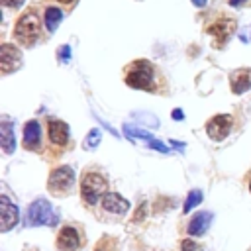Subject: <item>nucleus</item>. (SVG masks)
<instances>
[{
	"label": "nucleus",
	"instance_id": "1",
	"mask_svg": "<svg viewBox=\"0 0 251 251\" xmlns=\"http://www.w3.org/2000/svg\"><path fill=\"white\" fill-rule=\"evenodd\" d=\"M153 76H155V69L149 61L139 59L133 61L126 73V82L131 88H141V90H151L153 88Z\"/></svg>",
	"mask_w": 251,
	"mask_h": 251
},
{
	"label": "nucleus",
	"instance_id": "2",
	"mask_svg": "<svg viewBox=\"0 0 251 251\" xmlns=\"http://www.w3.org/2000/svg\"><path fill=\"white\" fill-rule=\"evenodd\" d=\"M14 37L24 47H31L37 41V37H39V20H37L35 12H25V14L20 16V20L16 22V27H14Z\"/></svg>",
	"mask_w": 251,
	"mask_h": 251
},
{
	"label": "nucleus",
	"instance_id": "3",
	"mask_svg": "<svg viewBox=\"0 0 251 251\" xmlns=\"http://www.w3.org/2000/svg\"><path fill=\"white\" fill-rule=\"evenodd\" d=\"M106 188H108V180L100 173L88 171L80 182V196L88 206H92L106 194Z\"/></svg>",
	"mask_w": 251,
	"mask_h": 251
},
{
	"label": "nucleus",
	"instance_id": "4",
	"mask_svg": "<svg viewBox=\"0 0 251 251\" xmlns=\"http://www.w3.org/2000/svg\"><path fill=\"white\" fill-rule=\"evenodd\" d=\"M59 222L57 210L43 198H37L27 208V226H55Z\"/></svg>",
	"mask_w": 251,
	"mask_h": 251
},
{
	"label": "nucleus",
	"instance_id": "5",
	"mask_svg": "<svg viewBox=\"0 0 251 251\" xmlns=\"http://www.w3.org/2000/svg\"><path fill=\"white\" fill-rule=\"evenodd\" d=\"M73 184H75V171L71 167L53 169L49 175V180H47V186H49L51 194H55V196L67 194Z\"/></svg>",
	"mask_w": 251,
	"mask_h": 251
},
{
	"label": "nucleus",
	"instance_id": "6",
	"mask_svg": "<svg viewBox=\"0 0 251 251\" xmlns=\"http://www.w3.org/2000/svg\"><path fill=\"white\" fill-rule=\"evenodd\" d=\"M231 126H233V118L229 114H218L214 118L208 120L206 124V133L210 139L214 141H222L227 137V133L231 131Z\"/></svg>",
	"mask_w": 251,
	"mask_h": 251
},
{
	"label": "nucleus",
	"instance_id": "7",
	"mask_svg": "<svg viewBox=\"0 0 251 251\" xmlns=\"http://www.w3.org/2000/svg\"><path fill=\"white\" fill-rule=\"evenodd\" d=\"M20 63H22V53H20V49H16V47L10 45V43H4V45L0 47V67H2V73L8 75V73L16 71V69L20 67Z\"/></svg>",
	"mask_w": 251,
	"mask_h": 251
},
{
	"label": "nucleus",
	"instance_id": "8",
	"mask_svg": "<svg viewBox=\"0 0 251 251\" xmlns=\"http://www.w3.org/2000/svg\"><path fill=\"white\" fill-rule=\"evenodd\" d=\"M18 220H20L18 208L6 196H0V231L12 229L18 224Z\"/></svg>",
	"mask_w": 251,
	"mask_h": 251
},
{
	"label": "nucleus",
	"instance_id": "9",
	"mask_svg": "<svg viewBox=\"0 0 251 251\" xmlns=\"http://www.w3.org/2000/svg\"><path fill=\"white\" fill-rule=\"evenodd\" d=\"M100 204H102V208H104L106 212L116 214V216H124V214L129 210V202H127L122 194H118V192H106V194L102 196Z\"/></svg>",
	"mask_w": 251,
	"mask_h": 251
},
{
	"label": "nucleus",
	"instance_id": "10",
	"mask_svg": "<svg viewBox=\"0 0 251 251\" xmlns=\"http://www.w3.org/2000/svg\"><path fill=\"white\" fill-rule=\"evenodd\" d=\"M82 245V239L78 235V231L73 226H65L59 235H57V247L61 251H76Z\"/></svg>",
	"mask_w": 251,
	"mask_h": 251
},
{
	"label": "nucleus",
	"instance_id": "11",
	"mask_svg": "<svg viewBox=\"0 0 251 251\" xmlns=\"http://www.w3.org/2000/svg\"><path fill=\"white\" fill-rule=\"evenodd\" d=\"M233 29H235V22L231 20V18H222V20H218V22H214L206 31L210 33V35H214L216 39H220V41H226L231 33H233Z\"/></svg>",
	"mask_w": 251,
	"mask_h": 251
},
{
	"label": "nucleus",
	"instance_id": "12",
	"mask_svg": "<svg viewBox=\"0 0 251 251\" xmlns=\"http://www.w3.org/2000/svg\"><path fill=\"white\" fill-rule=\"evenodd\" d=\"M39 141H41V126L35 120H31L24 126V147L35 151L39 147Z\"/></svg>",
	"mask_w": 251,
	"mask_h": 251
},
{
	"label": "nucleus",
	"instance_id": "13",
	"mask_svg": "<svg viewBox=\"0 0 251 251\" xmlns=\"http://www.w3.org/2000/svg\"><path fill=\"white\" fill-rule=\"evenodd\" d=\"M229 84H231V92L233 94L245 92L247 88H251V71L249 69H239V71L231 73Z\"/></svg>",
	"mask_w": 251,
	"mask_h": 251
},
{
	"label": "nucleus",
	"instance_id": "14",
	"mask_svg": "<svg viewBox=\"0 0 251 251\" xmlns=\"http://www.w3.org/2000/svg\"><path fill=\"white\" fill-rule=\"evenodd\" d=\"M49 139L55 145H67L69 141V126L61 120H51L49 122Z\"/></svg>",
	"mask_w": 251,
	"mask_h": 251
},
{
	"label": "nucleus",
	"instance_id": "15",
	"mask_svg": "<svg viewBox=\"0 0 251 251\" xmlns=\"http://www.w3.org/2000/svg\"><path fill=\"white\" fill-rule=\"evenodd\" d=\"M0 147H2V151H4L6 155L14 153V149H16L14 127H12V124H10L8 120H4V122L0 124Z\"/></svg>",
	"mask_w": 251,
	"mask_h": 251
},
{
	"label": "nucleus",
	"instance_id": "16",
	"mask_svg": "<svg viewBox=\"0 0 251 251\" xmlns=\"http://www.w3.org/2000/svg\"><path fill=\"white\" fill-rule=\"evenodd\" d=\"M212 214L210 212H196L188 222V233L190 235H202L210 226Z\"/></svg>",
	"mask_w": 251,
	"mask_h": 251
},
{
	"label": "nucleus",
	"instance_id": "17",
	"mask_svg": "<svg viewBox=\"0 0 251 251\" xmlns=\"http://www.w3.org/2000/svg\"><path fill=\"white\" fill-rule=\"evenodd\" d=\"M61 20H63V12L59 8H55V6L45 8V27H47V31H55Z\"/></svg>",
	"mask_w": 251,
	"mask_h": 251
},
{
	"label": "nucleus",
	"instance_id": "18",
	"mask_svg": "<svg viewBox=\"0 0 251 251\" xmlns=\"http://www.w3.org/2000/svg\"><path fill=\"white\" fill-rule=\"evenodd\" d=\"M200 202H202V190H198V188L190 190V192H188V196H186V200H184L182 212H184V214H186V212H190V210H192V208H196Z\"/></svg>",
	"mask_w": 251,
	"mask_h": 251
},
{
	"label": "nucleus",
	"instance_id": "19",
	"mask_svg": "<svg viewBox=\"0 0 251 251\" xmlns=\"http://www.w3.org/2000/svg\"><path fill=\"white\" fill-rule=\"evenodd\" d=\"M124 133L129 135V137H137V139H147V141H153V133L145 131V129H139L135 126H124Z\"/></svg>",
	"mask_w": 251,
	"mask_h": 251
},
{
	"label": "nucleus",
	"instance_id": "20",
	"mask_svg": "<svg viewBox=\"0 0 251 251\" xmlns=\"http://www.w3.org/2000/svg\"><path fill=\"white\" fill-rule=\"evenodd\" d=\"M100 139H102V133H100V129H90L88 131V135L84 137V143H82V147L86 149V151H90V149H94V147H98V143H100Z\"/></svg>",
	"mask_w": 251,
	"mask_h": 251
},
{
	"label": "nucleus",
	"instance_id": "21",
	"mask_svg": "<svg viewBox=\"0 0 251 251\" xmlns=\"http://www.w3.org/2000/svg\"><path fill=\"white\" fill-rule=\"evenodd\" d=\"M180 249H182V251H204V247L198 245V243L192 241V239H182V241H180Z\"/></svg>",
	"mask_w": 251,
	"mask_h": 251
},
{
	"label": "nucleus",
	"instance_id": "22",
	"mask_svg": "<svg viewBox=\"0 0 251 251\" xmlns=\"http://www.w3.org/2000/svg\"><path fill=\"white\" fill-rule=\"evenodd\" d=\"M59 59H61V61H69V59H71V47H69V45H63V47L59 49Z\"/></svg>",
	"mask_w": 251,
	"mask_h": 251
},
{
	"label": "nucleus",
	"instance_id": "23",
	"mask_svg": "<svg viewBox=\"0 0 251 251\" xmlns=\"http://www.w3.org/2000/svg\"><path fill=\"white\" fill-rule=\"evenodd\" d=\"M149 147H151V149H157V151H161V153H169V147H167V145H163V143H159L157 139L149 141Z\"/></svg>",
	"mask_w": 251,
	"mask_h": 251
},
{
	"label": "nucleus",
	"instance_id": "24",
	"mask_svg": "<svg viewBox=\"0 0 251 251\" xmlns=\"http://www.w3.org/2000/svg\"><path fill=\"white\" fill-rule=\"evenodd\" d=\"M2 4L8 8H20L24 4V0H2Z\"/></svg>",
	"mask_w": 251,
	"mask_h": 251
},
{
	"label": "nucleus",
	"instance_id": "25",
	"mask_svg": "<svg viewBox=\"0 0 251 251\" xmlns=\"http://www.w3.org/2000/svg\"><path fill=\"white\" fill-rule=\"evenodd\" d=\"M171 116H173V120H176V122H180V120L184 118V114H182V110H180V108L173 110V114H171Z\"/></svg>",
	"mask_w": 251,
	"mask_h": 251
},
{
	"label": "nucleus",
	"instance_id": "26",
	"mask_svg": "<svg viewBox=\"0 0 251 251\" xmlns=\"http://www.w3.org/2000/svg\"><path fill=\"white\" fill-rule=\"evenodd\" d=\"M171 145H175L176 149H184V143H182V141H173V139H171Z\"/></svg>",
	"mask_w": 251,
	"mask_h": 251
},
{
	"label": "nucleus",
	"instance_id": "27",
	"mask_svg": "<svg viewBox=\"0 0 251 251\" xmlns=\"http://www.w3.org/2000/svg\"><path fill=\"white\" fill-rule=\"evenodd\" d=\"M192 4H194V6H198V8H204L206 0H192Z\"/></svg>",
	"mask_w": 251,
	"mask_h": 251
},
{
	"label": "nucleus",
	"instance_id": "28",
	"mask_svg": "<svg viewBox=\"0 0 251 251\" xmlns=\"http://www.w3.org/2000/svg\"><path fill=\"white\" fill-rule=\"evenodd\" d=\"M227 2H229L231 6H239V4H243L245 0H227Z\"/></svg>",
	"mask_w": 251,
	"mask_h": 251
},
{
	"label": "nucleus",
	"instance_id": "29",
	"mask_svg": "<svg viewBox=\"0 0 251 251\" xmlns=\"http://www.w3.org/2000/svg\"><path fill=\"white\" fill-rule=\"evenodd\" d=\"M57 2H61V4H73L75 0H57Z\"/></svg>",
	"mask_w": 251,
	"mask_h": 251
},
{
	"label": "nucleus",
	"instance_id": "30",
	"mask_svg": "<svg viewBox=\"0 0 251 251\" xmlns=\"http://www.w3.org/2000/svg\"><path fill=\"white\" fill-rule=\"evenodd\" d=\"M249 190H251V182H249Z\"/></svg>",
	"mask_w": 251,
	"mask_h": 251
},
{
	"label": "nucleus",
	"instance_id": "31",
	"mask_svg": "<svg viewBox=\"0 0 251 251\" xmlns=\"http://www.w3.org/2000/svg\"><path fill=\"white\" fill-rule=\"evenodd\" d=\"M98 251H100V249H98Z\"/></svg>",
	"mask_w": 251,
	"mask_h": 251
}]
</instances>
